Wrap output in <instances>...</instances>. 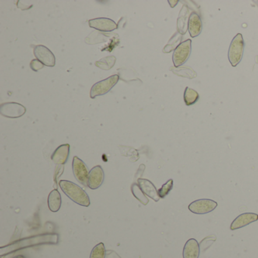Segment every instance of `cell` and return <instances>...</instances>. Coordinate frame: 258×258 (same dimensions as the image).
Here are the masks:
<instances>
[{
    "label": "cell",
    "instance_id": "obj_1",
    "mask_svg": "<svg viewBox=\"0 0 258 258\" xmlns=\"http://www.w3.org/2000/svg\"><path fill=\"white\" fill-rule=\"evenodd\" d=\"M59 186L63 193L73 201L84 207H89L90 200L87 193L82 188L68 180L60 181Z\"/></svg>",
    "mask_w": 258,
    "mask_h": 258
},
{
    "label": "cell",
    "instance_id": "obj_2",
    "mask_svg": "<svg viewBox=\"0 0 258 258\" xmlns=\"http://www.w3.org/2000/svg\"><path fill=\"white\" fill-rule=\"evenodd\" d=\"M245 50V42L241 33H238L231 42L229 48L228 58L232 67L238 65L242 61Z\"/></svg>",
    "mask_w": 258,
    "mask_h": 258
},
{
    "label": "cell",
    "instance_id": "obj_3",
    "mask_svg": "<svg viewBox=\"0 0 258 258\" xmlns=\"http://www.w3.org/2000/svg\"><path fill=\"white\" fill-rule=\"evenodd\" d=\"M118 81V75H112L107 79L96 83L91 89L90 97L94 99L96 96L108 93L117 84Z\"/></svg>",
    "mask_w": 258,
    "mask_h": 258
},
{
    "label": "cell",
    "instance_id": "obj_4",
    "mask_svg": "<svg viewBox=\"0 0 258 258\" xmlns=\"http://www.w3.org/2000/svg\"><path fill=\"white\" fill-rule=\"evenodd\" d=\"M192 52V40H187L181 43L175 49L173 54V61L175 67L183 65L189 59Z\"/></svg>",
    "mask_w": 258,
    "mask_h": 258
},
{
    "label": "cell",
    "instance_id": "obj_5",
    "mask_svg": "<svg viewBox=\"0 0 258 258\" xmlns=\"http://www.w3.org/2000/svg\"><path fill=\"white\" fill-rule=\"evenodd\" d=\"M217 207V203L211 199H199L191 203L189 210L196 214H205L212 212Z\"/></svg>",
    "mask_w": 258,
    "mask_h": 258
},
{
    "label": "cell",
    "instance_id": "obj_6",
    "mask_svg": "<svg viewBox=\"0 0 258 258\" xmlns=\"http://www.w3.org/2000/svg\"><path fill=\"white\" fill-rule=\"evenodd\" d=\"M26 112V108L16 102H6L0 106V114L4 117L18 118L22 117Z\"/></svg>",
    "mask_w": 258,
    "mask_h": 258
},
{
    "label": "cell",
    "instance_id": "obj_7",
    "mask_svg": "<svg viewBox=\"0 0 258 258\" xmlns=\"http://www.w3.org/2000/svg\"><path fill=\"white\" fill-rule=\"evenodd\" d=\"M72 165L73 172H74V175L76 179L80 183H81L83 186H88L87 182L89 173H88V169L86 166L85 163L82 160L80 159L78 157L75 156L73 159Z\"/></svg>",
    "mask_w": 258,
    "mask_h": 258
},
{
    "label": "cell",
    "instance_id": "obj_8",
    "mask_svg": "<svg viewBox=\"0 0 258 258\" xmlns=\"http://www.w3.org/2000/svg\"><path fill=\"white\" fill-rule=\"evenodd\" d=\"M36 59L41 61L44 65L48 67H54L56 65V57L54 54L47 47L43 45H39L33 50Z\"/></svg>",
    "mask_w": 258,
    "mask_h": 258
},
{
    "label": "cell",
    "instance_id": "obj_9",
    "mask_svg": "<svg viewBox=\"0 0 258 258\" xmlns=\"http://www.w3.org/2000/svg\"><path fill=\"white\" fill-rule=\"evenodd\" d=\"M105 173L102 167L97 165L89 171L87 186L91 189H97L103 183Z\"/></svg>",
    "mask_w": 258,
    "mask_h": 258
},
{
    "label": "cell",
    "instance_id": "obj_10",
    "mask_svg": "<svg viewBox=\"0 0 258 258\" xmlns=\"http://www.w3.org/2000/svg\"><path fill=\"white\" fill-rule=\"evenodd\" d=\"M90 28L101 31L110 32L117 28V25L112 19L106 18H99L89 21Z\"/></svg>",
    "mask_w": 258,
    "mask_h": 258
},
{
    "label": "cell",
    "instance_id": "obj_11",
    "mask_svg": "<svg viewBox=\"0 0 258 258\" xmlns=\"http://www.w3.org/2000/svg\"><path fill=\"white\" fill-rule=\"evenodd\" d=\"M258 220V215L254 213H245L237 217L231 224V230H236L238 229L249 225L252 223L256 222Z\"/></svg>",
    "mask_w": 258,
    "mask_h": 258
},
{
    "label": "cell",
    "instance_id": "obj_12",
    "mask_svg": "<svg viewBox=\"0 0 258 258\" xmlns=\"http://www.w3.org/2000/svg\"><path fill=\"white\" fill-rule=\"evenodd\" d=\"M188 29L191 37H196L202 30V22L200 16L196 12H193L189 16L188 22Z\"/></svg>",
    "mask_w": 258,
    "mask_h": 258
},
{
    "label": "cell",
    "instance_id": "obj_13",
    "mask_svg": "<svg viewBox=\"0 0 258 258\" xmlns=\"http://www.w3.org/2000/svg\"><path fill=\"white\" fill-rule=\"evenodd\" d=\"M70 145L68 144L60 145L52 155V161L56 165H63L68 161L69 156Z\"/></svg>",
    "mask_w": 258,
    "mask_h": 258
},
{
    "label": "cell",
    "instance_id": "obj_14",
    "mask_svg": "<svg viewBox=\"0 0 258 258\" xmlns=\"http://www.w3.org/2000/svg\"><path fill=\"white\" fill-rule=\"evenodd\" d=\"M138 184L140 189L143 191L144 194L152 199L153 200L158 202L161 198L159 197L158 191L151 181L145 179H139Z\"/></svg>",
    "mask_w": 258,
    "mask_h": 258
},
{
    "label": "cell",
    "instance_id": "obj_15",
    "mask_svg": "<svg viewBox=\"0 0 258 258\" xmlns=\"http://www.w3.org/2000/svg\"><path fill=\"white\" fill-rule=\"evenodd\" d=\"M200 248L199 242L195 238H190L186 242L183 248V258H199Z\"/></svg>",
    "mask_w": 258,
    "mask_h": 258
},
{
    "label": "cell",
    "instance_id": "obj_16",
    "mask_svg": "<svg viewBox=\"0 0 258 258\" xmlns=\"http://www.w3.org/2000/svg\"><path fill=\"white\" fill-rule=\"evenodd\" d=\"M48 205L52 212L59 211L61 205V198L59 192L57 189H53L48 197Z\"/></svg>",
    "mask_w": 258,
    "mask_h": 258
},
{
    "label": "cell",
    "instance_id": "obj_17",
    "mask_svg": "<svg viewBox=\"0 0 258 258\" xmlns=\"http://www.w3.org/2000/svg\"><path fill=\"white\" fill-rule=\"evenodd\" d=\"M199 99V94L195 89L186 87L184 92V102L186 106H193L198 102Z\"/></svg>",
    "mask_w": 258,
    "mask_h": 258
},
{
    "label": "cell",
    "instance_id": "obj_18",
    "mask_svg": "<svg viewBox=\"0 0 258 258\" xmlns=\"http://www.w3.org/2000/svg\"><path fill=\"white\" fill-rule=\"evenodd\" d=\"M115 62L116 58L115 56H107V57H105L99 61H96L95 66L101 68V69L105 70V71H109L111 68H113Z\"/></svg>",
    "mask_w": 258,
    "mask_h": 258
},
{
    "label": "cell",
    "instance_id": "obj_19",
    "mask_svg": "<svg viewBox=\"0 0 258 258\" xmlns=\"http://www.w3.org/2000/svg\"><path fill=\"white\" fill-rule=\"evenodd\" d=\"M105 40H106V34L98 31H93L86 38L85 42L88 44H95V43H102Z\"/></svg>",
    "mask_w": 258,
    "mask_h": 258
},
{
    "label": "cell",
    "instance_id": "obj_20",
    "mask_svg": "<svg viewBox=\"0 0 258 258\" xmlns=\"http://www.w3.org/2000/svg\"><path fill=\"white\" fill-rule=\"evenodd\" d=\"M106 248L102 242L98 244L94 247L90 254L89 258H106Z\"/></svg>",
    "mask_w": 258,
    "mask_h": 258
},
{
    "label": "cell",
    "instance_id": "obj_21",
    "mask_svg": "<svg viewBox=\"0 0 258 258\" xmlns=\"http://www.w3.org/2000/svg\"><path fill=\"white\" fill-rule=\"evenodd\" d=\"M173 186V179H169L166 183L162 186V187L158 191V195L161 199H165L170 192L172 190Z\"/></svg>",
    "mask_w": 258,
    "mask_h": 258
},
{
    "label": "cell",
    "instance_id": "obj_22",
    "mask_svg": "<svg viewBox=\"0 0 258 258\" xmlns=\"http://www.w3.org/2000/svg\"><path fill=\"white\" fill-rule=\"evenodd\" d=\"M181 36H178L177 35H175L174 36H173V43H168V45H167L166 47L164 49L163 51L165 52V53H169V52H171V50H173V49H174L175 47H177V43L178 42L180 41Z\"/></svg>",
    "mask_w": 258,
    "mask_h": 258
},
{
    "label": "cell",
    "instance_id": "obj_23",
    "mask_svg": "<svg viewBox=\"0 0 258 258\" xmlns=\"http://www.w3.org/2000/svg\"><path fill=\"white\" fill-rule=\"evenodd\" d=\"M30 66L33 71H38L43 69L44 64L38 59H33L30 62Z\"/></svg>",
    "mask_w": 258,
    "mask_h": 258
},
{
    "label": "cell",
    "instance_id": "obj_24",
    "mask_svg": "<svg viewBox=\"0 0 258 258\" xmlns=\"http://www.w3.org/2000/svg\"><path fill=\"white\" fill-rule=\"evenodd\" d=\"M17 6H18V8H21L22 10H28V9H29V8H31V7L33 6V5H28V4H21L20 2H19V1H18V4H17Z\"/></svg>",
    "mask_w": 258,
    "mask_h": 258
},
{
    "label": "cell",
    "instance_id": "obj_25",
    "mask_svg": "<svg viewBox=\"0 0 258 258\" xmlns=\"http://www.w3.org/2000/svg\"><path fill=\"white\" fill-rule=\"evenodd\" d=\"M13 258H25L23 255H17V256L14 257Z\"/></svg>",
    "mask_w": 258,
    "mask_h": 258
}]
</instances>
